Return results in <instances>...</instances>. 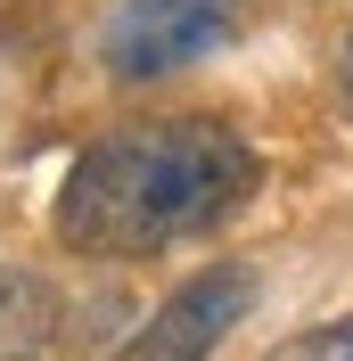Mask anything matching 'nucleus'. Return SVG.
<instances>
[{
    "label": "nucleus",
    "instance_id": "f257e3e1",
    "mask_svg": "<svg viewBox=\"0 0 353 361\" xmlns=\"http://www.w3.org/2000/svg\"><path fill=\"white\" fill-rule=\"evenodd\" d=\"M246 189H255V148L230 123L205 115L132 123L74 157L58 189V238L74 255H156L239 214Z\"/></svg>",
    "mask_w": 353,
    "mask_h": 361
},
{
    "label": "nucleus",
    "instance_id": "f03ea898",
    "mask_svg": "<svg viewBox=\"0 0 353 361\" xmlns=\"http://www.w3.org/2000/svg\"><path fill=\"white\" fill-rule=\"evenodd\" d=\"M230 33H239V0H124L99 33V66L115 82H156L198 66Z\"/></svg>",
    "mask_w": 353,
    "mask_h": 361
},
{
    "label": "nucleus",
    "instance_id": "7ed1b4c3",
    "mask_svg": "<svg viewBox=\"0 0 353 361\" xmlns=\"http://www.w3.org/2000/svg\"><path fill=\"white\" fill-rule=\"evenodd\" d=\"M246 312H255V271L246 263H205L198 279H181V288L156 304L148 329H140L115 361H214L222 337H230Z\"/></svg>",
    "mask_w": 353,
    "mask_h": 361
},
{
    "label": "nucleus",
    "instance_id": "20e7f679",
    "mask_svg": "<svg viewBox=\"0 0 353 361\" xmlns=\"http://www.w3.org/2000/svg\"><path fill=\"white\" fill-rule=\"evenodd\" d=\"M58 288L25 263H0V361H42L58 337Z\"/></svg>",
    "mask_w": 353,
    "mask_h": 361
},
{
    "label": "nucleus",
    "instance_id": "39448f33",
    "mask_svg": "<svg viewBox=\"0 0 353 361\" xmlns=\"http://www.w3.org/2000/svg\"><path fill=\"white\" fill-rule=\"evenodd\" d=\"M271 361H353V320H329V329H296L287 345H271Z\"/></svg>",
    "mask_w": 353,
    "mask_h": 361
},
{
    "label": "nucleus",
    "instance_id": "423d86ee",
    "mask_svg": "<svg viewBox=\"0 0 353 361\" xmlns=\"http://www.w3.org/2000/svg\"><path fill=\"white\" fill-rule=\"evenodd\" d=\"M337 90H345V107H353V33H345V49H337Z\"/></svg>",
    "mask_w": 353,
    "mask_h": 361
}]
</instances>
